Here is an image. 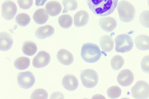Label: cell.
Segmentation results:
<instances>
[{"mask_svg": "<svg viewBox=\"0 0 149 99\" xmlns=\"http://www.w3.org/2000/svg\"><path fill=\"white\" fill-rule=\"evenodd\" d=\"M118 0H86L90 10L95 15L105 16L111 14L117 6Z\"/></svg>", "mask_w": 149, "mask_h": 99, "instance_id": "6da1fadb", "label": "cell"}, {"mask_svg": "<svg viewBox=\"0 0 149 99\" xmlns=\"http://www.w3.org/2000/svg\"><path fill=\"white\" fill-rule=\"evenodd\" d=\"M102 52L99 46L95 44L87 43L83 44L82 46L81 56L86 62L94 63L100 58Z\"/></svg>", "mask_w": 149, "mask_h": 99, "instance_id": "7a4b0ae2", "label": "cell"}, {"mask_svg": "<svg viewBox=\"0 0 149 99\" xmlns=\"http://www.w3.org/2000/svg\"><path fill=\"white\" fill-rule=\"evenodd\" d=\"M117 10L120 20L124 22H129L134 19L135 10L134 6L130 3L122 1L119 3Z\"/></svg>", "mask_w": 149, "mask_h": 99, "instance_id": "3957f363", "label": "cell"}, {"mask_svg": "<svg viewBox=\"0 0 149 99\" xmlns=\"http://www.w3.org/2000/svg\"><path fill=\"white\" fill-rule=\"evenodd\" d=\"M115 50L117 52L125 53L130 51L133 46L131 37L128 35L123 34L117 36L115 39Z\"/></svg>", "mask_w": 149, "mask_h": 99, "instance_id": "277c9868", "label": "cell"}, {"mask_svg": "<svg viewBox=\"0 0 149 99\" xmlns=\"http://www.w3.org/2000/svg\"><path fill=\"white\" fill-rule=\"evenodd\" d=\"M80 78L83 85L88 88L96 86L98 80V75L97 72L90 69L82 71L80 73Z\"/></svg>", "mask_w": 149, "mask_h": 99, "instance_id": "5b68a950", "label": "cell"}, {"mask_svg": "<svg viewBox=\"0 0 149 99\" xmlns=\"http://www.w3.org/2000/svg\"><path fill=\"white\" fill-rule=\"evenodd\" d=\"M131 94L135 99H147L149 98V84L143 80L136 82L131 89Z\"/></svg>", "mask_w": 149, "mask_h": 99, "instance_id": "8992f818", "label": "cell"}, {"mask_svg": "<svg viewBox=\"0 0 149 99\" xmlns=\"http://www.w3.org/2000/svg\"><path fill=\"white\" fill-rule=\"evenodd\" d=\"M35 78L30 71L20 72L17 75V82L19 86L24 89H28L34 84Z\"/></svg>", "mask_w": 149, "mask_h": 99, "instance_id": "52a82bcc", "label": "cell"}, {"mask_svg": "<svg viewBox=\"0 0 149 99\" xmlns=\"http://www.w3.org/2000/svg\"><path fill=\"white\" fill-rule=\"evenodd\" d=\"M17 10L16 6L14 2L10 0L6 1L2 5V16L6 20H10L14 18Z\"/></svg>", "mask_w": 149, "mask_h": 99, "instance_id": "ba28073f", "label": "cell"}, {"mask_svg": "<svg viewBox=\"0 0 149 99\" xmlns=\"http://www.w3.org/2000/svg\"><path fill=\"white\" fill-rule=\"evenodd\" d=\"M50 59V56L49 53L44 51H40L33 58V65L36 68L44 67L48 64Z\"/></svg>", "mask_w": 149, "mask_h": 99, "instance_id": "9c48e42d", "label": "cell"}, {"mask_svg": "<svg viewBox=\"0 0 149 99\" xmlns=\"http://www.w3.org/2000/svg\"><path fill=\"white\" fill-rule=\"evenodd\" d=\"M134 75L129 69H125L121 71L118 73L117 80L121 86L127 87L130 85L134 80Z\"/></svg>", "mask_w": 149, "mask_h": 99, "instance_id": "30bf717a", "label": "cell"}, {"mask_svg": "<svg viewBox=\"0 0 149 99\" xmlns=\"http://www.w3.org/2000/svg\"><path fill=\"white\" fill-rule=\"evenodd\" d=\"M62 84L65 89L69 91H73L77 88L79 83L75 76L72 74H68L63 77Z\"/></svg>", "mask_w": 149, "mask_h": 99, "instance_id": "8fae6325", "label": "cell"}, {"mask_svg": "<svg viewBox=\"0 0 149 99\" xmlns=\"http://www.w3.org/2000/svg\"><path fill=\"white\" fill-rule=\"evenodd\" d=\"M99 25L104 31L109 32L116 28L117 22L114 18L111 17H102L99 20Z\"/></svg>", "mask_w": 149, "mask_h": 99, "instance_id": "7c38bea8", "label": "cell"}, {"mask_svg": "<svg viewBox=\"0 0 149 99\" xmlns=\"http://www.w3.org/2000/svg\"><path fill=\"white\" fill-rule=\"evenodd\" d=\"M58 60L65 65H69L74 61V57L71 53L64 49H60L57 54Z\"/></svg>", "mask_w": 149, "mask_h": 99, "instance_id": "4fadbf2b", "label": "cell"}, {"mask_svg": "<svg viewBox=\"0 0 149 99\" xmlns=\"http://www.w3.org/2000/svg\"><path fill=\"white\" fill-rule=\"evenodd\" d=\"M13 39L8 33L2 32L0 34V50L3 51L10 49L13 44Z\"/></svg>", "mask_w": 149, "mask_h": 99, "instance_id": "5bb4252c", "label": "cell"}, {"mask_svg": "<svg viewBox=\"0 0 149 99\" xmlns=\"http://www.w3.org/2000/svg\"><path fill=\"white\" fill-rule=\"evenodd\" d=\"M54 29L51 26L46 25L38 28L35 33L36 37L38 39H43L53 35Z\"/></svg>", "mask_w": 149, "mask_h": 99, "instance_id": "9a60e30c", "label": "cell"}, {"mask_svg": "<svg viewBox=\"0 0 149 99\" xmlns=\"http://www.w3.org/2000/svg\"><path fill=\"white\" fill-rule=\"evenodd\" d=\"M89 15L84 10L78 11L74 17V24L77 27H81L86 25L88 22Z\"/></svg>", "mask_w": 149, "mask_h": 99, "instance_id": "2e32d148", "label": "cell"}, {"mask_svg": "<svg viewBox=\"0 0 149 99\" xmlns=\"http://www.w3.org/2000/svg\"><path fill=\"white\" fill-rule=\"evenodd\" d=\"M33 18L35 22L40 25L46 23L49 18V14L47 11L44 8L37 10L34 13Z\"/></svg>", "mask_w": 149, "mask_h": 99, "instance_id": "e0dca14e", "label": "cell"}, {"mask_svg": "<svg viewBox=\"0 0 149 99\" xmlns=\"http://www.w3.org/2000/svg\"><path fill=\"white\" fill-rule=\"evenodd\" d=\"M134 42L136 47L139 50L146 51L149 50V36L145 35L137 36Z\"/></svg>", "mask_w": 149, "mask_h": 99, "instance_id": "ac0fdd59", "label": "cell"}, {"mask_svg": "<svg viewBox=\"0 0 149 99\" xmlns=\"http://www.w3.org/2000/svg\"><path fill=\"white\" fill-rule=\"evenodd\" d=\"M45 8L50 15L52 17L57 15L61 12L62 9L61 4L56 1L48 2L46 4Z\"/></svg>", "mask_w": 149, "mask_h": 99, "instance_id": "d6986e66", "label": "cell"}, {"mask_svg": "<svg viewBox=\"0 0 149 99\" xmlns=\"http://www.w3.org/2000/svg\"><path fill=\"white\" fill-rule=\"evenodd\" d=\"M99 42L100 46L103 51L109 52L113 49L114 42L110 36L108 35L102 36L100 39Z\"/></svg>", "mask_w": 149, "mask_h": 99, "instance_id": "ffe728a7", "label": "cell"}, {"mask_svg": "<svg viewBox=\"0 0 149 99\" xmlns=\"http://www.w3.org/2000/svg\"><path fill=\"white\" fill-rule=\"evenodd\" d=\"M37 47L36 44L33 42L27 40L23 43L22 51L25 55L29 56L33 55L36 52Z\"/></svg>", "mask_w": 149, "mask_h": 99, "instance_id": "44dd1931", "label": "cell"}, {"mask_svg": "<svg viewBox=\"0 0 149 99\" xmlns=\"http://www.w3.org/2000/svg\"><path fill=\"white\" fill-rule=\"evenodd\" d=\"M30 60L26 57H21L16 59L14 62V65L17 69L19 70H25L29 66Z\"/></svg>", "mask_w": 149, "mask_h": 99, "instance_id": "7402d4cb", "label": "cell"}, {"mask_svg": "<svg viewBox=\"0 0 149 99\" xmlns=\"http://www.w3.org/2000/svg\"><path fill=\"white\" fill-rule=\"evenodd\" d=\"M58 21L60 26L64 29H68L70 27L73 23L72 17L68 14L63 15L60 16Z\"/></svg>", "mask_w": 149, "mask_h": 99, "instance_id": "603a6c76", "label": "cell"}, {"mask_svg": "<svg viewBox=\"0 0 149 99\" xmlns=\"http://www.w3.org/2000/svg\"><path fill=\"white\" fill-rule=\"evenodd\" d=\"M124 63L123 58L120 55L113 56L111 61V64L112 69L115 71L120 69Z\"/></svg>", "mask_w": 149, "mask_h": 99, "instance_id": "cb8c5ba5", "label": "cell"}, {"mask_svg": "<svg viewBox=\"0 0 149 99\" xmlns=\"http://www.w3.org/2000/svg\"><path fill=\"white\" fill-rule=\"evenodd\" d=\"M30 21V16L25 13H21L17 15L15 18V21L17 24L22 27L27 26Z\"/></svg>", "mask_w": 149, "mask_h": 99, "instance_id": "d4e9b609", "label": "cell"}, {"mask_svg": "<svg viewBox=\"0 0 149 99\" xmlns=\"http://www.w3.org/2000/svg\"><path fill=\"white\" fill-rule=\"evenodd\" d=\"M62 3L64 9L63 13L67 12L68 11H73L77 8L78 3L76 0H63Z\"/></svg>", "mask_w": 149, "mask_h": 99, "instance_id": "484cf974", "label": "cell"}, {"mask_svg": "<svg viewBox=\"0 0 149 99\" xmlns=\"http://www.w3.org/2000/svg\"><path fill=\"white\" fill-rule=\"evenodd\" d=\"M107 93L109 98L111 99L116 98L120 96L121 90L120 88L117 86H112L107 89Z\"/></svg>", "mask_w": 149, "mask_h": 99, "instance_id": "4316f807", "label": "cell"}, {"mask_svg": "<svg viewBox=\"0 0 149 99\" xmlns=\"http://www.w3.org/2000/svg\"><path fill=\"white\" fill-rule=\"evenodd\" d=\"M48 97V94L46 90L42 89H38L33 92L31 98L47 99Z\"/></svg>", "mask_w": 149, "mask_h": 99, "instance_id": "83f0119b", "label": "cell"}, {"mask_svg": "<svg viewBox=\"0 0 149 99\" xmlns=\"http://www.w3.org/2000/svg\"><path fill=\"white\" fill-rule=\"evenodd\" d=\"M139 21L143 26L149 28V11H144L140 14Z\"/></svg>", "mask_w": 149, "mask_h": 99, "instance_id": "f1b7e54d", "label": "cell"}, {"mask_svg": "<svg viewBox=\"0 0 149 99\" xmlns=\"http://www.w3.org/2000/svg\"><path fill=\"white\" fill-rule=\"evenodd\" d=\"M141 65L143 71L149 74V55L144 57L142 59Z\"/></svg>", "mask_w": 149, "mask_h": 99, "instance_id": "f546056e", "label": "cell"}, {"mask_svg": "<svg viewBox=\"0 0 149 99\" xmlns=\"http://www.w3.org/2000/svg\"><path fill=\"white\" fill-rule=\"evenodd\" d=\"M17 3L20 8L23 9H28L32 6L33 0H17Z\"/></svg>", "mask_w": 149, "mask_h": 99, "instance_id": "4dcf8cb0", "label": "cell"}, {"mask_svg": "<svg viewBox=\"0 0 149 99\" xmlns=\"http://www.w3.org/2000/svg\"><path fill=\"white\" fill-rule=\"evenodd\" d=\"M63 94L59 92H55L52 94L50 99L63 98Z\"/></svg>", "mask_w": 149, "mask_h": 99, "instance_id": "1f68e13d", "label": "cell"}, {"mask_svg": "<svg viewBox=\"0 0 149 99\" xmlns=\"http://www.w3.org/2000/svg\"><path fill=\"white\" fill-rule=\"evenodd\" d=\"M47 0H36L35 5L36 6H43Z\"/></svg>", "mask_w": 149, "mask_h": 99, "instance_id": "d6a6232c", "label": "cell"}, {"mask_svg": "<svg viewBox=\"0 0 149 99\" xmlns=\"http://www.w3.org/2000/svg\"><path fill=\"white\" fill-rule=\"evenodd\" d=\"M148 6H149V0H148Z\"/></svg>", "mask_w": 149, "mask_h": 99, "instance_id": "836d02e7", "label": "cell"}, {"mask_svg": "<svg viewBox=\"0 0 149 99\" xmlns=\"http://www.w3.org/2000/svg\"></svg>", "mask_w": 149, "mask_h": 99, "instance_id": "e575fe53", "label": "cell"}]
</instances>
